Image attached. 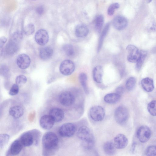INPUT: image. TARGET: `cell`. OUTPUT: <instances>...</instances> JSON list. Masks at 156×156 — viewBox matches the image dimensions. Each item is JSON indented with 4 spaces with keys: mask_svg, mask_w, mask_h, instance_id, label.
Returning <instances> with one entry per match:
<instances>
[{
    "mask_svg": "<svg viewBox=\"0 0 156 156\" xmlns=\"http://www.w3.org/2000/svg\"><path fill=\"white\" fill-rule=\"evenodd\" d=\"M145 154L147 156H156V145L148 146L146 149Z\"/></svg>",
    "mask_w": 156,
    "mask_h": 156,
    "instance_id": "36",
    "label": "cell"
},
{
    "mask_svg": "<svg viewBox=\"0 0 156 156\" xmlns=\"http://www.w3.org/2000/svg\"><path fill=\"white\" fill-rule=\"evenodd\" d=\"M49 115L52 118L55 122H59L62 121L63 119L64 113L62 109L55 107L50 110Z\"/></svg>",
    "mask_w": 156,
    "mask_h": 156,
    "instance_id": "17",
    "label": "cell"
},
{
    "mask_svg": "<svg viewBox=\"0 0 156 156\" xmlns=\"http://www.w3.org/2000/svg\"><path fill=\"white\" fill-rule=\"evenodd\" d=\"M23 37V34L21 32L17 31L14 32L12 35L11 39L19 42Z\"/></svg>",
    "mask_w": 156,
    "mask_h": 156,
    "instance_id": "40",
    "label": "cell"
},
{
    "mask_svg": "<svg viewBox=\"0 0 156 156\" xmlns=\"http://www.w3.org/2000/svg\"><path fill=\"white\" fill-rule=\"evenodd\" d=\"M116 93L121 95L123 93L124 88L122 87H118L115 90Z\"/></svg>",
    "mask_w": 156,
    "mask_h": 156,
    "instance_id": "42",
    "label": "cell"
},
{
    "mask_svg": "<svg viewBox=\"0 0 156 156\" xmlns=\"http://www.w3.org/2000/svg\"><path fill=\"white\" fill-rule=\"evenodd\" d=\"M114 117L115 121L119 124H125L128 120L129 112L125 107L120 106L117 107L114 112Z\"/></svg>",
    "mask_w": 156,
    "mask_h": 156,
    "instance_id": "3",
    "label": "cell"
},
{
    "mask_svg": "<svg viewBox=\"0 0 156 156\" xmlns=\"http://www.w3.org/2000/svg\"><path fill=\"white\" fill-rule=\"evenodd\" d=\"M16 62L19 68L21 69H25L30 66L31 60L28 55L25 54H22L17 56Z\"/></svg>",
    "mask_w": 156,
    "mask_h": 156,
    "instance_id": "13",
    "label": "cell"
},
{
    "mask_svg": "<svg viewBox=\"0 0 156 156\" xmlns=\"http://www.w3.org/2000/svg\"><path fill=\"white\" fill-rule=\"evenodd\" d=\"M136 83L135 78L133 77L129 78L127 80L126 83V89L131 91L134 88Z\"/></svg>",
    "mask_w": 156,
    "mask_h": 156,
    "instance_id": "31",
    "label": "cell"
},
{
    "mask_svg": "<svg viewBox=\"0 0 156 156\" xmlns=\"http://www.w3.org/2000/svg\"><path fill=\"white\" fill-rule=\"evenodd\" d=\"M79 80L85 92L88 94L89 90L87 83V76L86 74L83 73H81L79 76Z\"/></svg>",
    "mask_w": 156,
    "mask_h": 156,
    "instance_id": "26",
    "label": "cell"
},
{
    "mask_svg": "<svg viewBox=\"0 0 156 156\" xmlns=\"http://www.w3.org/2000/svg\"><path fill=\"white\" fill-rule=\"evenodd\" d=\"M147 109L151 115L156 116V100H153L149 102L147 105Z\"/></svg>",
    "mask_w": 156,
    "mask_h": 156,
    "instance_id": "32",
    "label": "cell"
},
{
    "mask_svg": "<svg viewBox=\"0 0 156 156\" xmlns=\"http://www.w3.org/2000/svg\"><path fill=\"white\" fill-rule=\"evenodd\" d=\"M103 149L105 153L109 155H114L116 152V148L114 143L111 141L105 142L103 146Z\"/></svg>",
    "mask_w": 156,
    "mask_h": 156,
    "instance_id": "25",
    "label": "cell"
},
{
    "mask_svg": "<svg viewBox=\"0 0 156 156\" xmlns=\"http://www.w3.org/2000/svg\"><path fill=\"white\" fill-rule=\"evenodd\" d=\"M119 5L118 3H115L111 5L108 8L107 10L108 14L109 16L112 15L114 13L115 9L119 8Z\"/></svg>",
    "mask_w": 156,
    "mask_h": 156,
    "instance_id": "38",
    "label": "cell"
},
{
    "mask_svg": "<svg viewBox=\"0 0 156 156\" xmlns=\"http://www.w3.org/2000/svg\"><path fill=\"white\" fill-rule=\"evenodd\" d=\"M136 135L140 142H146L149 140L151 137V130L147 126H142L137 130Z\"/></svg>",
    "mask_w": 156,
    "mask_h": 156,
    "instance_id": "8",
    "label": "cell"
},
{
    "mask_svg": "<svg viewBox=\"0 0 156 156\" xmlns=\"http://www.w3.org/2000/svg\"><path fill=\"white\" fill-rule=\"evenodd\" d=\"M34 38L38 44L41 46L44 45L48 43L49 40L48 33L44 29H40L36 33Z\"/></svg>",
    "mask_w": 156,
    "mask_h": 156,
    "instance_id": "10",
    "label": "cell"
},
{
    "mask_svg": "<svg viewBox=\"0 0 156 156\" xmlns=\"http://www.w3.org/2000/svg\"><path fill=\"white\" fill-rule=\"evenodd\" d=\"M35 31V27L34 25L32 23H30L24 28V33L27 35H29L33 34Z\"/></svg>",
    "mask_w": 156,
    "mask_h": 156,
    "instance_id": "35",
    "label": "cell"
},
{
    "mask_svg": "<svg viewBox=\"0 0 156 156\" xmlns=\"http://www.w3.org/2000/svg\"><path fill=\"white\" fill-rule=\"evenodd\" d=\"M89 33V29L85 25L80 24L78 25L75 30V34L78 37H83L87 36Z\"/></svg>",
    "mask_w": 156,
    "mask_h": 156,
    "instance_id": "23",
    "label": "cell"
},
{
    "mask_svg": "<svg viewBox=\"0 0 156 156\" xmlns=\"http://www.w3.org/2000/svg\"><path fill=\"white\" fill-rule=\"evenodd\" d=\"M8 42L5 47V51L9 54H13L18 48V42L12 39Z\"/></svg>",
    "mask_w": 156,
    "mask_h": 156,
    "instance_id": "22",
    "label": "cell"
},
{
    "mask_svg": "<svg viewBox=\"0 0 156 156\" xmlns=\"http://www.w3.org/2000/svg\"><path fill=\"white\" fill-rule=\"evenodd\" d=\"M23 146L20 139L15 140L11 145L7 151V155L18 154L21 151Z\"/></svg>",
    "mask_w": 156,
    "mask_h": 156,
    "instance_id": "12",
    "label": "cell"
},
{
    "mask_svg": "<svg viewBox=\"0 0 156 156\" xmlns=\"http://www.w3.org/2000/svg\"><path fill=\"white\" fill-rule=\"evenodd\" d=\"M43 154L45 156L51 155L57 150L58 144V138L56 135L52 132L46 133L42 140Z\"/></svg>",
    "mask_w": 156,
    "mask_h": 156,
    "instance_id": "1",
    "label": "cell"
},
{
    "mask_svg": "<svg viewBox=\"0 0 156 156\" xmlns=\"http://www.w3.org/2000/svg\"><path fill=\"white\" fill-rule=\"evenodd\" d=\"M105 111L102 106L96 105L92 107L89 110V114L91 118L96 122L102 121L105 115Z\"/></svg>",
    "mask_w": 156,
    "mask_h": 156,
    "instance_id": "4",
    "label": "cell"
},
{
    "mask_svg": "<svg viewBox=\"0 0 156 156\" xmlns=\"http://www.w3.org/2000/svg\"><path fill=\"white\" fill-rule=\"evenodd\" d=\"M53 50L51 48L46 46L41 48L40 50L39 55L42 60H47L49 59L52 56Z\"/></svg>",
    "mask_w": 156,
    "mask_h": 156,
    "instance_id": "21",
    "label": "cell"
},
{
    "mask_svg": "<svg viewBox=\"0 0 156 156\" xmlns=\"http://www.w3.org/2000/svg\"><path fill=\"white\" fill-rule=\"evenodd\" d=\"M7 39L5 37L2 36L1 37L0 39V47L1 48L3 47Z\"/></svg>",
    "mask_w": 156,
    "mask_h": 156,
    "instance_id": "41",
    "label": "cell"
},
{
    "mask_svg": "<svg viewBox=\"0 0 156 156\" xmlns=\"http://www.w3.org/2000/svg\"><path fill=\"white\" fill-rule=\"evenodd\" d=\"M147 55V52L144 51H140V56L136 62V68L137 70H139L141 68L144 61Z\"/></svg>",
    "mask_w": 156,
    "mask_h": 156,
    "instance_id": "29",
    "label": "cell"
},
{
    "mask_svg": "<svg viewBox=\"0 0 156 156\" xmlns=\"http://www.w3.org/2000/svg\"><path fill=\"white\" fill-rule=\"evenodd\" d=\"M120 98V95L116 93H111L106 95L104 98V100L107 103L113 104L118 102Z\"/></svg>",
    "mask_w": 156,
    "mask_h": 156,
    "instance_id": "24",
    "label": "cell"
},
{
    "mask_svg": "<svg viewBox=\"0 0 156 156\" xmlns=\"http://www.w3.org/2000/svg\"><path fill=\"white\" fill-rule=\"evenodd\" d=\"M127 53V59L131 62H136L140 54V51L135 46L129 44L126 48Z\"/></svg>",
    "mask_w": 156,
    "mask_h": 156,
    "instance_id": "7",
    "label": "cell"
},
{
    "mask_svg": "<svg viewBox=\"0 0 156 156\" xmlns=\"http://www.w3.org/2000/svg\"><path fill=\"white\" fill-rule=\"evenodd\" d=\"M76 130L75 125L71 123H66L63 124L59 128L58 133L63 137H70L75 134Z\"/></svg>",
    "mask_w": 156,
    "mask_h": 156,
    "instance_id": "5",
    "label": "cell"
},
{
    "mask_svg": "<svg viewBox=\"0 0 156 156\" xmlns=\"http://www.w3.org/2000/svg\"><path fill=\"white\" fill-rule=\"evenodd\" d=\"M109 24L108 23L105 25L101 33L98 41V51H99L101 49L103 44V41L106 34H107L109 29Z\"/></svg>",
    "mask_w": 156,
    "mask_h": 156,
    "instance_id": "27",
    "label": "cell"
},
{
    "mask_svg": "<svg viewBox=\"0 0 156 156\" xmlns=\"http://www.w3.org/2000/svg\"><path fill=\"white\" fill-rule=\"evenodd\" d=\"M19 91V85L17 84H13L9 92V94L11 96H14L17 94Z\"/></svg>",
    "mask_w": 156,
    "mask_h": 156,
    "instance_id": "39",
    "label": "cell"
},
{
    "mask_svg": "<svg viewBox=\"0 0 156 156\" xmlns=\"http://www.w3.org/2000/svg\"><path fill=\"white\" fill-rule=\"evenodd\" d=\"M33 0V1H36V0Z\"/></svg>",
    "mask_w": 156,
    "mask_h": 156,
    "instance_id": "46",
    "label": "cell"
},
{
    "mask_svg": "<svg viewBox=\"0 0 156 156\" xmlns=\"http://www.w3.org/2000/svg\"><path fill=\"white\" fill-rule=\"evenodd\" d=\"M104 22V18L101 15L97 16L95 20V29L98 32H100L103 26Z\"/></svg>",
    "mask_w": 156,
    "mask_h": 156,
    "instance_id": "28",
    "label": "cell"
},
{
    "mask_svg": "<svg viewBox=\"0 0 156 156\" xmlns=\"http://www.w3.org/2000/svg\"><path fill=\"white\" fill-rule=\"evenodd\" d=\"M9 139V136L6 134L0 135V148L3 149L7 144Z\"/></svg>",
    "mask_w": 156,
    "mask_h": 156,
    "instance_id": "34",
    "label": "cell"
},
{
    "mask_svg": "<svg viewBox=\"0 0 156 156\" xmlns=\"http://www.w3.org/2000/svg\"><path fill=\"white\" fill-rule=\"evenodd\" d=\"M141 84L142 88L147 92H151L154 89V81L151 78L147 77L142 79L141 81Z\"/></svg>",
    "mask_w": 156,
    "mask_h": 156,
    "instance_id": "18",
    "label": "cell"
},
{
    "mask_svg": "<svg viewBox=\"0 0 156 156\" xmlns=\"http://www.w3.org/2000/svg\"><path fill=\"white\" fill-rule=\"evenodd\" d=\"M113 143L116 149H122L125 148L127 146L128 140L127 137L124 135L119 134L114 138Z\"/></svg>",
    "mask_w": 156,
    "mask_h": 156,
    "instance_id": "15",
    "label": "cell"
},
{
    "mask_svg": "<svg viewBox=\"0 0 156 156\" xmlns=\"http://www.w3.org/2000/svg\"><path fill=\"white\" fill-rule=\"evenodd\" d=\"M9 114L12 117L15 119L21 117L23 115L24 110L21 106L14 105L11 107L9 110Z\"/></svg>",
    "mask_w": 156,
    "mask_h": 156,
    "instance_id": "19",
    "label": "cell"
},
{
    "mask_svg": "<svg viewBox=\"0 0 156 156\" xmlns=\"http://www.w3.org/2000/svg\"><path fill=\"white\" fill-rule=\"evenodd\" d=\"M59 100L60 104L62 105L68 107L73 104L75 101V97L71 92L64 91L59 95Z\"/></svg>",
    "mask_w": 156,
    "mask_h": 156,
    "instance_id": "6",
    "label": "cell"
},
{
    "mask_svg": "<svg viewBox=\"0 0 156 156\" xmlns=\"http://www.w3.org/2000/svg\"><path fill=\"white\" fill-rule=\"evenodd\" d=\"M15 81L16 84L18 85H22L26 82L27 78L24 75H20L16 77Z\"/></svg>",
    "mask_w": 156,
    "mask_h": 156,
    "instance_id": "37",
    "label": "cell"
},
{
    "mask_svg": "<svg viewBox=\"0 0 156 156\" xmlns=\"http://www.w3.org/2000/svg\"><path fill=\"white\" fill-rule=\"evenodd\" d=\"M55 122L49 115H44L42 116L39 120L40 126L43 129L46 130L52 128Z\"/></svg>",
    "mask_w": 156,
    "mask_h": 156,
    "instance_id": "14",
    "label": "cell"
},
{
    "mask_svg": "<svg viewBox=\"0 0 156 156\" xmlns=\"http://www.w3.org/2000/svg\"><path fill=\"white\" fill-rule=\"evenodd\" d=\"M113 24L116 29L120 30H123L126 27L128 21L125 17L119 16L115 17L114 19Z\"/></svg>",
    "mask_w": 156,
    "mask_h": 156,
    "instance_id": "16",
    "label": "cell"
},
{
    "mask_svg": "<svg viewBox=\"0 0 156 156\" xmlns=\"http://www.w3.org/2000/svg\"><path fill=\"white\" fill-rule=\"evenodd\" d=\"M103 69L101 66L98 65L94 67L93 72V78L94 81L98 83L102 82Z\"/></svg>",
    "mask_w": 156,
    "mask_h": 156,
    "instance_id": "20",
    "label": "cell"
},
{
    "mask_svg": "<svg viewBox=\"0 0 156 156\" xmlns=\"http://www.w3.org/2000/svg\"><path fill=\"white\" fill-rule=\"evenodd\" d=\"M62 48L63 51L67 56L71 57L74 55L73 47L71 45L66 44L63 46Z\"/></svg>",
    "mask_w": 156,
    "mask_h": 156,
    "instance_id": "30",
    "label": "cell"
},
{
    "mask_svg": "<svg viewBox=\"0 0 156 156\" xmlns=\"http://www.w3.org/2000/svg\"><path fill=\"white\" fill-rule=\"evenodd\" d=\"M75 66L73 62L69 60H65L61 63L59 70L61 73L65 76L71 75L73 72Z\"/></svg>",
    "mask_w": 156,
    "mask_h": 156,
    "instance_id": "9",
    "label": "cell"
},
{
    "mask_svg": "<svg viewBox=\"0 0 156 156\" xmlns=\"http://www.w3.org/2000/svg\"><path fill=\"white\" fill-rule=\"evenodd\" d=\"M36 12L39 15L42 14L44 12V8L41 6L37 7L36 9Z\"/></svg>",
    "mask_w": 156,
    "mask_h": 156,
    "instance_id": "43",
    "label": "cell"
},
{
    "mask_svg": "<svg viewBox=\"0 0 156 156\" xmlns=\"http://www.w3.org/2000/svg\"><path fill=\"white\" fill-rule=\"evenodd\" d=\"M94 139L87 141H82V145L85 150L89 151L94 147Z\"/></svg>",
    "mask_w": 156,
    "mask_h": 156,
    "instance_id": "33",
    "label": "cell"
},
{
    "mask_svg": "<svg viewBox=\"0 0 156 156\" xmlns=\"http://www.w3.org/2000/svg\"><path fill=\"white\" fill-rule=\"evenodd\" d=\"M146 2L148 3H150V2H151V1H152V0H146Z\"/></svg>",
    "mask_w": 156,
    "mask_h": 156,
    "instance_id": "45",
    "label": "cell"
},
{
    "mask_svg": "<svg viewBox=\"0 0 156 156\" xmlns=\"http://www.w3.org/2000/svg\"><path fill=\"white\" fill-rule=\"evenodd\" d=\"M2 69V74H4V75H5V74L8 73V69L7 68L3 66Z\"/></svg>",
    "mask_w": 156,
    "mask_h": 156,
    "instance_id": "44",
    "label": "cell"
},
{
    "mask_svg": "<svg viewBox=\"0 0 156 156\" xmlns=\"http://www.w3.org/2000/svg\"><path fill=\"white\" fill-rule=\"evenodd\" d=\"M40 137V132L37 129H34L23 133L20 140L24 146L29 147L32 145L37 146Z\"/></svg>",
    "mask_w": 156,
    "mask_h": 156,
    "instance_id": "2",
    "label": "cell"
},
{
    "mask_svg": "<svg viewBox=\"0 0 156 156\" xmlns=\"http://www.w3.org/2000/svg\"><path fill=\"white\" fill-rule=\"evenodd\" d=\"M77 135L82 141L94 139L90 129L87 127L84 126L79 129L77 132Z\"/></svg>",
    "mask_w": 156,
    "mask_h": 156,
    "instance_id": "11",
    "label": "cell"
}]
</instances>
